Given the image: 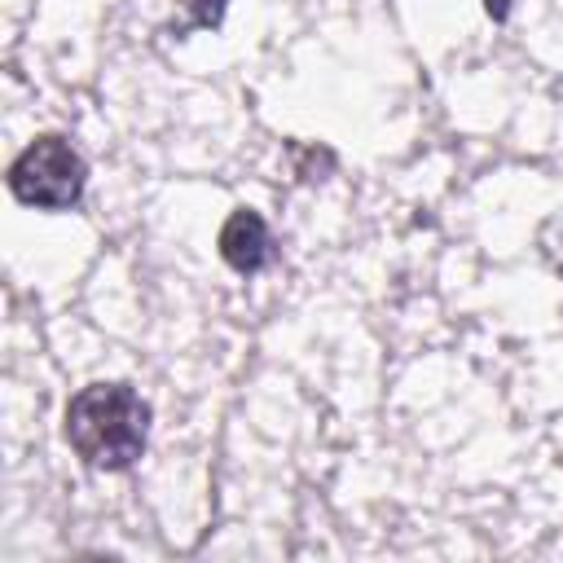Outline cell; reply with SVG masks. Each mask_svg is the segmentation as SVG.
<instances>
[{"label":"cell","instance_id":"cell-1","mask_svg":"<svg viewBox=\"0 0 563 563\" xmlns=\"http://www.w3.org/2000/svg\"><path fill=\"white\" fill-rule=\"evenodd\" d=\"M150 405L128 383H88L66 405V440L97 471H123L145 453Z\"/></svg>","mask_w":563,"mask_h":563},{"label":"cell","instance_id":"cell-2","mask_svg":"<svg viewBox=\"0 0 563 563\" xmlns=\"http://www.w3.org/2000/svg\"><path fill=\"white\" fill-rule=\"evenodd\" d=\"M88 167L66 136L31 141L9 167V194L35 211H70L84 198Z\"/></svg>","mask_w":563,"mask_h":563},{"label":"cell","instance_id":"cell-5","mask_svg":"<svg viewBox=\"0 0 563 563\" xmlns=\"http://www.w3.org/2000/svg\"><path fill=\"white\" fill-rule=\"evenodd\" d=\"M484 9H488L493 18H506V9H510V0H484Z\"/></svg>","mask_w":563,"mask_h":563},{"label":"cell","instance_id":"cell-4","mask_svg":"<svg viewBox=\"0 0 563 563\" xmlns=\"http://www.w3.org/2000/svg\"><path fill=\"white\" fill-rule=\"evenodd\" d=\"M185 4H189V18L180 22V31H189V26H216L224 18V0H185Z\"/></svg>","mask_w":563,"mask_h":563},{"label":"cell","instance_id":"cell-3","mask_svg":"<svg viewBox=\"0 0 563 563\" xmlns=\"http://www.w3.org/2000/svg\"><path fill=\"white\" fill-rule=\"evenodd\" d=\"M220 255H224V264L238 268V273H260V268L268 264V255H273L264 216L251 211V207H238V211L224 220V229H220Z\"/></svg>","mask_w":563,"mask_h":563}]
</instances>
